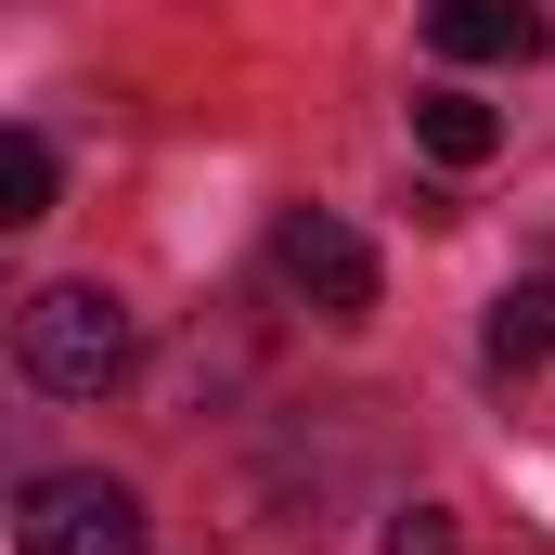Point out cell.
<instances>
[{
    "mask_svg": "<svg viewBox=\"0 0 555 555\" xmlns=\"http://www.w3.org/2000/svg\"><path fill=\"white\" fill-rule=\"evenodd\" d=\"M13 362H26V388H52V401H104L142 362L130 297H117V284H39V297L13 310Z\"/></svg>",
    "mask_w": 555,
    "mask_h": 555,
    "instance_id": "obj_1",
    "label": "cell"
},
{
    "mask_svg": "<svg viewBox=\"0 0 555 555\" xmlns=\"http://www.w3.org/2000/svg\"><path fill=\"white\" fill-rule=\"evenodd\" d=\"M272 272L297 284L323 323H362V310H375V246H362L336 207H284L272 220Z\"/></svg>",
    "mask_w": 555,
    "mask_h": 555,
    "instance_id": "obj_3",
    "label": "cell"
},
{
    "mask_svg": "<svg viewBox=\"0 0 555 555\" xmlns=\"http://www.w3.org/2000/svg\"><path fill=\"white\" fill-rule=\"evenodd\" d=\"M0 310H13V297H0Z\"/></svg>",
    "mask_w": 555,
    "mask_h": 555,
    "instance_id": "obj_9",
    "label": "cell"
},
{
    "mask_svg": "<svg viewBox=\"0 0 555 555\" xmlns=\"http://www.w3.org/2000/svg\"><path fill=\"white\" fill-rule=\"evenodd\" d=\"M426 39L452 65H530L543 52V13L530 0H426Z\"/></svg>",
    "mask_w": 555,
    "mask_h": 555,
    "instance_id": "obj_4",
    "label": "cell"
},
{
    "mask_svg": "<svg viewBox=\"0 0 555 555\" xmlns=\"http://www.w3.org/2000/svg\"><path fill=\"white\" fill-rule=\"evenodd\" d=\"M52 220V142L39 130H0V233Z\"/></svg>",
    "mask_w": 555,
    "mask_h": 555,
    "instance_id": "obj_7",
    "label": "cell"
},
{
    "mask_svg": "<svg viewBox=\"0 0 555 555\" xmlns=\"http://www.w3.org/2000/svg\"><path fill=\"white\" fill-rule=\"evenodd\" d=\"M414 142L439 155V168H491V142H504V117H491L478 91H426V104H414Z\"/></svg>",
    "mask_w": 555,
    "mask_h": 555,
    "instance_id": "obj_6",
    "label": "cell"
},
{
    "mask_svg": "<svg viewBox=\"0 0 555 555\" xmlns=\"http://www.w3.org/2000/svg\"><path fill=\"white\" fill-rule=\"evenodd\" d=\"M478 349H491V375H530V362L555 349V284H543V272L504 284V297H491V323H478Z\"/></svg>",
    "mask_w": 555,
    "mask_h": 555,
    "instance_id": "obj_5",
    "label": "cell"
},
{
    "mask_svg": "<svg viewBox=\"0 0 555 555\" xmlns=\"http://www.w3.org/2000/svg\"><path fill=\"white\" fill-rule=\"evenodd\" d=\"M13 555H142V491L104 465H65V478H26L13 504Z\"/></svg>",
    "mask_w": 555,
    "mask_h": 555,
    "instance_id": "obj_2",
    "label": "cell"
},
{
    "mask_svg": "<svg viewBox=\"0 0 555 555\" xmlns=\"http://www.w3.org/2000/svg\"><path fill=\"white\" fill-rule=\"evenodd\" d=\"M375 555H452V517H439V504H401V517H388V543Z\"/></svg>",
    "mask_w": 555,
    "mask_h": 555,
    "instance_id": "obj_8",
    "label": "cell"
}]
</instances>
